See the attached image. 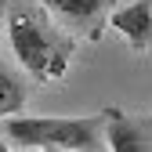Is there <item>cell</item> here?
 I'll return each mask as SVG.
<instances>
[{
	"label": "cell",
	"mask_w": 152,
	"mask_h": 152,
	"mask_svg": "<svg viewBox=\"0 0 152 152\" xmlns=\"http://www.w3.org/2000/svg\"><path fill=\"white\" fill-rule=\"evenodd\" d=\"M44 7H51L54 15L69 26H94L98 18L112 7V0H40Z\"/></svg>",
	"instance_id": "cell-5"
},
{
	"label": "cell",
	"mask_w": 152,
	"mask_h": 152,
	"mask_svg": "<svg viewBox=\"0 0 152 152\" xmlns=\"http://www.w3.org/2000/svg\"><path fill=\"white\" fill-rule=\"evenodd\" d=\"M148 7H152V0H148Z\"/></svg>",
	"instance_id": "cell-9"
},
{
	"label": "cell",
	"mask_w": 152,
	"mask_h": 152,
	"mask_svg": "<svg viewBox=\"0 0 152 152\" xmlns=\"http://www.w3.org/2000/svg\"><path fill=\"white\" fill-rule=\"evenodd\" d=\"M105 145L112 152H141L152 141L145 138V127L138 120H127L120 109H105Z\"/></svg>",
	"instance_id": "cell-3"
},
{
	"label": "cell",
	"mask_w": 152,
	"mask_h": 152,
	"mask_svg": "<svg viewBox=\"0 0 152 152\" xmlns=\"http://www.w3.org/2000/svg\"><path fill=\"white\" fill-rule=\"evenodd\" d=\"M105 116H7L4 134L22 148H80L91 152L102 145Z\"/></svg>",
	"instance_id": "cell-2"
},
{
	"label": "cell",
	"mask_w": 152,
	"mask_h": 152,
	"mask_svg": "<svg viewBox=\"0 0 152 152\" xmlns=\"http://www.w3.org/2000/svg\"><path fill=\"white\" fill-rule=\"evenodd\" d=\"M109 26L120 29L134 47H145L152 40V7H148V0H134L127 7H116L109 15Z\"/></svg>",
	"instance_id": "cell-4"
},
{
	"label": "cell",
	"mask_w": 152,
	"mask_h": 152,
	"mask_svg": "<svg viewBox=\"0 0 152 152\" xmlns=\"http://www.w3.org/2000/svg\"><path fill=\"white\" fill-rule=\"evenodd\" d=\"M7 40L15 58L22 62V69H29V76L36 80H54L62 76L72 54V40H62L54 26L47 22V15L40 11V0L26 4L15 0L7 11Z\"/></svg>",
	"instance_id": "cell-1"
},
{
	"label": "cell",
	"mask_w": 152,
	"mask_h": 152,
	"mask_svg": "<svg viewBox=\"0 0 152 152\" xmlns=\"http://www.w3.org/2000/svg\"><path fill=\"white\" fill-rule=\"evenodd\" d=\"M7 145H11V141H4V138H0V152H4V148H7Z\"/></svg>",
	"instance_id": "cell-7"
},
{
	"label": "cell",
	"mask_w": 152,
	"mask_h": 152,
	"mask_svg": "<svg viewBox=\"0 0 152 152\" xmlns=\"http://www.w3.org/2000/svg\"><path fill=\"white\" fill-rule=\"evenodd\" d=\"M0 7H4V4H0ZM0 18H4V11H0Z\"/></svg>",
	"instance_id": "cell-8"
},
{
	"label": "cell",
	"mask_w": 152,
	"mask_h": 152,
	"mask_svg": "<svg viewBox=\"0 0 152 152\" xmlns=\"http://www.w3.org/2000/svg\"><path fill=\"white\" fill-rule=\"evenodd\" d=\"M26 105V87L11 69H0V120L15 116L18 109Z\"/></svg>",
	"instance_id": "cell-6"
}]
</instances>
